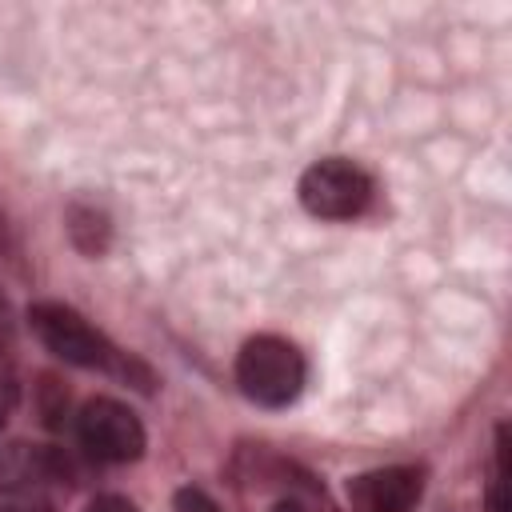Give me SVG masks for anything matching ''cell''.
Here are the masks:
<instances>
[{"instance_id":"9","label":"cell","mask_w":512,"mask_h":512,"mask_svg":"<svg viewBox=\"0 0 512 512\" xmlns=\"http://www.w3.org/2000/svg\"><path fill=\"white\" fill-rule=\"evenodd\" d=\"M84 512H136V504L128 500V496H116V492H104V496H96V500H88V508Z\"/></svg>"},{"instance_id":"12","label":"cell","mask_w":512,"mask_h":512,"mask_svg":"<svg viewBox=\"0 0 512 512\" xmlns=\"http://www.w3.org/2000/svg\"><path fill=\"white\" fill-rule=\"evenodd\" d=\"M0 512H24V508H0Z\"/></svg>"},{"instance_id":"4","label":"cell","mask_w":512,"mask_h":512,"mask_svg":"<svg viewBox=\"0 0 512 512\" xmlns=\"http://www.w3.org/2000/svg\"><path fill=\"white\" fill-rule=\"evenodd\" d=\"M368 200H372V180L352 160L328 156L304 168L300 176V204L320 220H352L368 208Z\"/></svg>"},{"instance_id":"7","label":"cell","mask_w":512,"mask_h":512,"mask_svg":"<svg viewBox=\"0 0 512 512\" xmlns=\"http://www.w3.org/2000/svg\"><path fill=\"white\" fill-rule=\"evenodd\" d=\"M508 424L496 428V468H492V488H488V512H508Z\"/></svg>"},{"instance_id":"10","label":"cell","mask_w":512,"mask_h":512,"mask_svg":"<svg viewBox=\"0 0 512 512\" xmlns=\"http://www.w3.org/2000/svg\"><path fill=\"white\" fill-rule=\"evenodd\" d=\"M4 412H8V400H0V424H4Z\"/></svg>"},{"instance_id":"11","label":"cell","mask_w":512,"mask_h":512,"mask_svg":"<svg viewBox=\"0 0 512 512\" xmlns=\"http://www.w3.org/2000/svg\"><path fill=\"white\" fill-rule=\"evenodd\" d=\"M0 320H4V296H0Z\"/></svg>"},{"instance_id":"2","label":"cell","mask_w":512,"mask_h":512,"mask_svg":"<svg viewBox=\"0 0 512 512\" xmlns=\"http://www.w3.org/2000/svg\"><path fill=\"white\" fill-rule=\"evenodd\" d=\"M236 384L260 408H288L304 388V356L280 336H252L236 356Z\"/></svg>"},{"instance_id":"8","label":"cell","mask_w":512,"mask_h":512,"mask_svg":"<svg viewBox=\"0 0 512 512\" xmlns=\"http://www.w3.org/2000/svg\"><path fill=\"white\" fill-rule=\"evenodd\" d=\"M176 512H224V508H220L204 488H192V484H188V488L176 492Z\"/></svg>"},{"instance_id":"5","label":"cell","mask_w":512,"mask_h":512,"mask_svg":"<svg viewBox=\"0 0 512 512\" xmlns=\"http://www.w3.org/2000/svg\"><path fill=\"white\" fill-rule=\"evenodd\" d=\"M424 492V472L412 464H392L348 480L352 512H412Z\"/></svg>"},{"instance_id":"1","label":"cell","mask_w":512,"mask_h":512,"mask_svg":"<svg viewBox=\"0 0 512 512\" xmlns=\"http://www.w3.org/2000/svg\"><path fill=\"white\" fill-rule=\"evenodd\" d=\"M28 324L36 332V340L64 364L76 368H96V372H124L128 376V360L124 352L100 332L92 328L72 304L60 300H36L28 308Z\"/></svg>"},{"instance_id":"6","label":"cell","mask_w":512,"mask_h":512,"mask_svg":"<svg viewBox=\"0 0 512 512\" xmlns=\"http://www.w3.org/2000/svg\"><path fill=\"white\" fill-rule=\"evenodd\" d=\"M68 236H72V244H76L80 252L96 256V252H104V244H108V216L96 212V208H72V212H68Z\"/></svg>"},{"instance_id":"3","label":"cell","mask_w":512,"mask_h":512,"mask_svg":"<svg viewBox=\"0 0 512 512\" xmlns=\"http://www.w3.org/2000/svg\"><path fill=\"white\" fill-rule=\"evenodd\" d=\"M76 440L100 464H132L144 456L148 444L140 416L112 396L84 400V408L76 412Z\"/></svg>"}]
</instances>
